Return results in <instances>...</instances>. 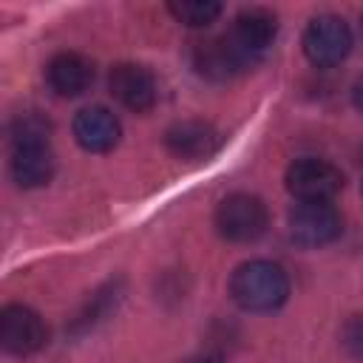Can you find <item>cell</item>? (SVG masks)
I'll list each match as a JSON object with an SVG mask.
<instances>
[{
    "label": "cell",
    "mask_w": 363,
    "mask_h": 363,
    "mask_svg": "<svg viewBox=\"0 0 363 363\" xmlns=\"http://www.w3.org/2000/svg\"><path fill=\"white\" fill-rule=\"evenodd\" d=\"M108 88H111V96L133 113H147L156 105V96H159L156 77L139 62L113 65L111 77H108Z\"/></svg>",
    "instance_id": "ba28073f"
},
{
    "label": "cell",
    "mask_w": 363,
    "mask_h": 363,
    "mask_svg": "<svg viewBox=\"0 0 363 363\" xmlns=\"http://www.w3.org/2000/svg\"><path fill=\"white\" fill-rule=\"evenodd\" d=\"M54 176V156L48 145H20L11 147V179L23 190L48 184Z\"/></svg>",
    "instance_id": "4fadbf2b"
},
{
    "label": "cell",
    "mask_w": 363,
    "mask_h": 363,
    "mask_svg": "<svg viewBox=\"0 0 363 363\" xmlns=\"http://www.w3.org/2000/svg\"><path fill=\"white\" fill-rule=\"evenodd\" d=\"M51 125L40 113H20L11 122V147L20 145H48Z\"/></svg>",
    "instance_id": "9a60e30c"
},
{
    "label": "cell",
    "mask_w": 363,
    "mask_h": 363,
    "mask_svg": "<svg viewBox=\"0 0 363 363\" xmlns=\"http://www.w3.org/2000/svg\"><path fill=\"white\" fill-rule=\"evenodd\" d=\"M275 34H278V20H275L272 11H267V9H244L233 20V28H230L227 40L235 48V54L244 60V65L250 68L252 62H258L272 48Z\"/></svg>",
    "instance_id": "8992f818"
},
{
    "label": "cell",
    "mask_w": 363,
    "mask_h": 363,
    "mask_svg": "<svg viewBox=\"0 0 363 363\" xmlns=\"http://www.w3.org/2000/svg\"><path fill=\"white\" fill-rule=\"evenodd\" d=\"M286 190L298 201H332L343 190V173L326 159H298L286 167Z\"/></svg>",
    "instance_id": "277c9868"
},
{
    "label": "cell",
    "mask_w": 363,
    "mask_h": 363,
    "mask_svg": "<svg viewBox=\"0 0 363 363\" xmlns=\"http://www.w3.org/2000/svg\"><path fill=\"white\" fill-rule=\"evenodd\" d=\"M48 340V326L40 318V312H34L26 303H9L0 312V343L9 354H34L45 346Z\"/></svg>",
    "instance_id": "52a82bcc"
},
{
    "label": "cell",
    "mask_w": 363,
    "mask_h": 363,
    "mask_svg": "<svg viewBox=\"0 0 363 363\" xmlns=\"http://www.w3.org/2000/svg\"><path fill=\"white\" fill-rule=\"evenodd\" d=\"M343 346L352 357L363 360V315L349 318V323L343 326Z\"/></svg>",
    "instance_id": "2e32d148"
},
{
    "label": "cell",
    "mask_w": 363,
    "mask_h": 363,
    "mask_svg": "<svg viewBox=\"0 0 363 363\" xmlns=\"http://www.w3.org/2000/svg\"><path fill=\"white\" fill-rule=\"evenodd\" d=\"M167 11L190 28H204L218 20L221 3H216V0H173V3H167Z\"/></svg>",
    "instance_id": "5bb4252c"
},
{
    "label": "cell",
    "mask_w": 363,
    "mask_h": 363,
    "mask_svg": "<svg viewBox=\"0 0 363 363\" xmlns=\"http://www.w3.org/2000/svg\"><path fill=\"white\" fill-rule=\"evenodd\" d=\"M218 130L210 122L201 119H184L167 128L164 133V145L176 159H187V162H199L207 159L218 150Z\"/></svg>",
    "instance_id": "30bf717a"
},
{
    "label": "cell",
    "mask_w": 363,
    "mask_h": 363,
    "mask_svg": "<svg viewBox=\"0 0 363 363\" xmlns=\"http://www.w3.org/2000/svg\"><path fill=\"white\" fill-rule=\"evenodd\" d=\"M119 136H122L119 119L108 108H102V105L82 108L74 116V139L88 153H108V150H113Z\"/></svg>",
    "instance_id": "9c48e42d"
},
{
    "label": "cell",
    "mask_w": 363,
    "mask_h": 363,
    "mask_svg": "<svg viewBox=\"0 0 363 363\" xmlns=\"http://www.w3.org/2000/svg\"><path fill=\"white\" fill-rule=\"evenodd\" d=\"M352 51V31L337 14H318L303 31V54L318 68H332L343 62Z\"/></svg>",
    "instance_id": "3957f363"
},
{
    "label": "cell",
    "mask_w": 363,
    "mask_h": 363,
    "mask_svg": "<svg viewBox=\"0 0 363 363\" xmlns=\"http://www.w3.org/2000/svg\"><path fill=\"white\" fill-rule=\"evenodd\" d=\"M193 68L213 82H227L235 74H241L247 65L244 60L235 54V48L230 45L227 34L224 37H210L193 45Z\"/></svg>",
    "instance_id": "8fae6325"
},
{
    "label": "cell",
    "mask_w": 363,
    "mask_h": 363,
    "mask_svg": "<svg viewBox=\"0 0 363 363\" xmlns=\"http://www.w3.org/2000/svg\"><path fill=\"white\" fill-rule=\"evenodd\" d=\"M184 363H221L218 357H210V354H201V357H190V360H184Z\"/></svg>",
    "instance_id": "ac0fdd59"
},
{
    "label": "cell",
    "mask_w": 363,
    "mask_h": 363,
    "mask_svg": "<svg viewBox=\"0 0 363 363\" xmlns=\"http://www.w3.org/2000/svg\"><path fill=\"white\" fill-rule=\"evenodd\" d=\"M352 102H354V108L363 113V77L354 82V91H352Z\"/></svg>",
    "instance_id": "e0dca14e"
},
{
    "label": "cell",
    "mask_w": 363,
    "mask_h": 363,
    "mask_svg": "<svg viewBox=\"0 0 363 363\" xmlns=\"http://www.w3.org/2000/svg\"><path fill=\"white\" fill-rule=\"evenodd\" d=\"M216 227L227 241L250 244L261 238L269 227L267 204L250 193H230L216 207Z\"/></svg>",
    "instance_id": "7a4b0ae2"
},
{
    "label": "cell",
    "mask_w": 363,
    "mask_h": 363,
    "mask_svg": "<svg viewBox=\"0 0 363 363\" xmlns=\"http://www.w3.org/2000/svg\"><path fill=\"white\" fill-rule=\"evenodd\" d=\"M48 85L54 94L60 96H79L91 88L94 82V62L77 51H62L57 57H51L48 68H45Z\"/></svg>",
    "instance_id": "7c38bea8"
},
{
    "label": "cell",
    "mask_w": 363,
    "mask_h": 363,
    "mask_svg": "<svg viewBox=\"0 0 363 363\" xmlns=\"http://www.w3.org/2000/svg\"><path fill=\"white\" fill-rule=\"evenodd\" d=\"M233 301L247 312H272L289 298V278L284 267L272 261H247L230 278Z\"/></svg>",
    "instance_id": "6da1fadb"
},
{
    "label": "cell",
    "mask_w": 363,
    "mask_h": 363,
    "mask_svg": "<svg viewBox=\"0 0 363 363\" xmlns=\"http://www.w3.org/2000/svg\"><path fill=\"white\" fill-rule=\"evenodd\" d=\"M343 233V218L332 201H298L289 210V238L301 247L332 244Z\"/></svg>",
    "instance_id": "5b68a950"
}]
</instances>
